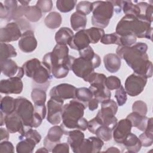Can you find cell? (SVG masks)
<instances>
[{
	"label": "cell",
	"instance_id": "cell-24",
	"mask_svg": "<svg viewBox=\"0 0 153 153\" xmlns=\"http://www.w3.org/2000/svg\"><path fill=\"white\" fill-rule=\"evenodd\" d=\"M103 63L106 69L111 73L118 72L121 67V59L114 53H109L103 57Z\"/></svg>",
	"mask_w": 153,
	"mask_h": 153
},
{
	"label": "cell",
	"instance_id": "cell-30",
	"mask_svg": "<svg viewBox=\"0 0 153 153\" xmlns=\"http://www.w3.org/2000/svg\"><path fill=\"white\" fill-rule=\"evenodd\" d=\"M62 22V18L60 14L56 11L50 13L44 19L45 26L51 29H55L60 27Z\"/></svg>",
	"mask_w": 153,
	"mask_h": 153
},
{
	"label": "cell",
	"instance_id": "cell-44",
	"mask_svg": "<svg viewBox=\"0 0 153 153\" xmlns=\"http://www.w3.org/2000/svg\"><path fill=\"white\" fill-rule=\"evenodd\" d=\"M92 2L90 1H82L78 3L76 7V11L81 13L85 16L92 11Z\"/></svg>",
	"mask_w": 153,
	"mask_h": 153
},
{
	"label": "cell",
	"instance_id": "cell-13",
	"mask_svg": "<svg viewBox=\"0 0 153 153\" xmlns=\"http://www.w3.org/2000/svg\"><path fill=\"white\" fill-rule=\"evenodd\" d=\"M21 29L16 22H10L0 29V41L8 43L17 41L22 36Z\"/></svg>",
	"mask_w": 153,
	"mask_h": 153
},
{
	"label": "cell",
	"instance_id": "cell-43",
	"mask_svg": "<svg viewBox=\"0 0 153 153\" xmlns=\"http://www.w3.org/2000/svg\"><path fill=\"white\" fill-rule=\"evenodd\" d=\"M84 152H91L93 153V144L91 139L90 137L87 139H84L78 147V148L75 151V153H84Z\"/></svg>",
	"mask_w": 153,
	"mask_h": 153
},
{
	"label": "cell",
	"instance_id": "cell-60",
	"mask_svg": "<svg viewBox=\"0 0 153 153\" xmlns=\"http://www.w3.org/2000/svg\"><path fill=\"white\" fill-rule=\"evenodd\" d=\"M49 151L45 148V147H44V148H40L39 149H38L36 151V152H48Z\"/></svg>",
	"mask_w": 153,
	"mask_h": 153
},
{
	"label": "cell",
	"instance_id": "cell-28",
	"mask_svg": "<svg viewBox=\"0 0 153 153\" xmlns=\"http://www.w3.org/2000/svg\"><path fill=\"white\" fill-rule=\"evenodd\" d=\"M70 22L73 30L75 31H79L85 29L87 25V20L85 15L75 11L71 16Z\"/></svg>",
	"mask_w": 153,
	"mask_h": 153
},
{
	"label": "cell",
	"instance_id": "cell-16",
	"mask_svg": "<svg viewBox=\"0 0 153 153\" xmlns=\"http://www.w3.org/2000/svg\"><path fill=\"white\" fill-rule=\"evenodd\" d=\"M23 88V84L20 78L11 77L2 79L0 82V92L5 94H19Z\"/></svg>",
	"mask_w": 153,
	"mask_h": 153
},
{
	"label": "cell",
	"instance_id": "cell-22",
	"mask_svg": "<svg viewBox=\"0 0 153 153\" xmlns=\"http://www.w3.org/2000/svg\"><path fill=\"white\" fill-rule=\"evenodd\" d=\"M4 5L0 2V18L7 21L12 20L13 15L18 7V2L15 0H6Z\"/></svg>",
	"mask_w": 153,
	"mask_h": 153
},
{
	"label": "cell",
	"instance_id": "cell-39",
	"mask_svg": "<svg viewBox=\"0 0 153 153\" xmlns=\"http://www.w3.org/2000/svg\"><path fill=\"white\" fill-rule=\"evenodd\" d=\"M76 4V0H57L56 2L57 10L62 13L70 12L74 8Z\"/></svg>",
	"mask_w": 153,
	"mask_h": 153
},
{
	"label": "cell",
	"instance_id": "cell-23",
	"mask_svg": "<svg viewBox=\"0 0 153 153\" xmlns=\"http://www.w3.org/2000/svg\"><path fill=\"white\" fill-rule=\"evenodd\" d=\"M91 133L96 134L97 137L105 142L111 140L112 137V130L109 127L101 124L96 117V123L92 130Z\"/></svg>",
	"mask_w": 153,
	"mask_h": 153
},
{
	"label": "cell",
	"instance_id": "cell-20",
	"mask_svg": "<svg viewBox=\"0 0 153 153\" xmlns=\"http://www.w3.org/2000/svg\"><path fill=\"white\" fill-rule=\"evenodd\" d=\"M90 44V41L85 29H82L78 31L74 35L68 44L72 49L79 51L87 47Z\"/></svg>",
	"mask_w": 153,
	"mask_h": 153
},
{
	"label": "cell",
	"instance_id": "cell-55",
	"mask_svg": "<svg viewBox=\"0 0 153 153\" xmlns=\"http://www.w3.org/2000/svg\"><path fill=\"white\" fill-rule=\"evenodd\" d=\"M139 139L141 142L142 146L148 147L152 145L153 143V137H151L146 134L144 132L140 134Z\"/></svg>",
	"mask_w": 153,
	"mask_h": 153
},
{
	"label": "cell",
	"instance_id": "cell-47",
	"mask_svg": "<svg viewBox=\"0 0 153 153\" xmlns=\"http://www.w3.org/2000/svg\"><path fill=\"white\" fill-rule=\"evenodd\" d=\"M36 5L41 10L42 13H47L51 10L53 7V1L51 0H39Z\"/></svg>",
	"mask_w": 153,
	"mask_h": 153
},
{
	"label": "cell",
	"instance_id": "cell-26",
	"mask_svg": "<svg viewBox=\"0 0 153 153\" xmlns=\"http://www.w3.org/2000/svg\"><path fill=\"white\" fill-rule=\"evenodd\" d=\"M126 118L130 121L132 127H136L142 131H144L146 129L149 119L146 115H140L136 112L129 114Z\"/></svg>",
	"mask_w": 153,
	"mask_h": 153
},
{
	"label": "cell",
	"instance_id": "cell-56",
	"mask_svg": "<svg viewBox=\"0 0 153 153\" xmlns=\"http://www.w3.org/2000/svg\"><path fill=\"white\" fill-rule=\"evenodd\" d=\"M15 22H16L18 24L21 30L26 31L27 30H30V29H29V28L30 27L29 23L26 19H25L23 18H21V19H19L18 20L16 21Z\"/></svg>",
	"mask_w": 153,
	"mask_h": 153
},
{
	"label": "cell",
	"instance_id": "cell-21",
	"mask_svg": "<svg viewBox=\"0 0 153 153\" xmlns=\"http://www.w3.org/2000/svg\"><path fill=\"white\" fill-rule=\"evenodd\" d=\"M88 88L91 91L93 97L96 99L99 103L108 100L111 97V90L106 88L105 82L90 84Z\"/></svg>",
	"mask_w": 153,
	"mask_h": 153
},
{
	"label": "cell",
	"instance_id": "cell-18",
	"mask_svg": "<svg viewBox=\"0 0 153 153\" xmlns=\"http://www.w3.org/2000/svg\"><path fill=\"white\" fill-rule=\"evenodd\" d=\"M1 72L8 78H23L25 72L22 67H19L17 63L10 59L0 60Z\"/></svg>",
	"mask_w": 153,
	"mask_h": 153
},
{
	"label": "cell",
	"instance_id": "cell-52",
	"mask_svg": "<svg viewBox=\"0 0 153 153\" xmlns=\"http://www.w3.org/2000/svg\"><path fill=\"white\" fill-rule=\"evenodd\" d=\"M14 146L11 142L8 140L1 141L0 143V152L9 153L14 152Z\"/></svg>",
	"mask_w": 153,
	"mask_h": 153
},
{
	"label": "cell",
	"instance_id": "cell-46",
	"mask_svg": "<svg viewBox=\"0 0 153 153\" xmlns=\"http://www.w3.org/2000/svg\"><path fill=\"white\" fill-rule=\"evenodd\" d=\"M132 111L140 115H146L148 112L147 105L142 100H136L133 103Z\"/></svg>",
	"mask_w": 153,
	"mask_h": 153
},
{
	"label": "cell",
	"instance_id": "cell-8",
	"mask_svg": "<svg viewBox=\"0 0 153 153\" xmlns=\"http://www.w3.org/2000/svg\"><path fill=\"white\" fill-rule=\"evenodd\" d=\"M16 106L14 112L19 115L24 125L25 130L33 128L34 106L30 101L25 97H19L15 99Z\"/></svg>",
	"mask_w": 153,
	"mask_h": 153
},
{
	"label": "cell",
	"instance_id": "cell-33",
	"mask_svg": "<svg viewBox=\"0 0 153 153\" xmlns=\"http://www.w3.org/2000/svg\"><path fill=\"white\" fill-rule=\"evenodd\" d=\"M16 106L15 99L11 96H5L1 100L0 109L4 115H8L14 112Z\"/></svg>",
	"mask_w": 153,
	"mask_h": 153
},
{
	"label": "cell",
	"instance_id": "cell-37",
	"mask_svg": "<svg viewBox=\"0 0 153 153\" xmlns=\"http://www.w3.org/2000/svg\"><path fill=\"white\" fill-rule=\"evenodd\" d=\"M85 31L91 44L97 43L105 34L103 29L96 27H92L85 29Z\"/></svg>",
	"mask_w": 153,
	"mask_h": 153
},
{
	"label": "cell",
	"instance_id": "cell-2",
	"mask_svg": "<svg viewBox=\"0 0 153 153\" xmlns=\"http://www.w3.org/2000/svg\"><path fill=\"white\" fill-rule=\"evenodd\" d=\"M115 33L120 36L134 35L139 38L152 40L151 23L133 15H125L118 22Z\"/></svg>",
	"mask_w": 153,
	"mask_h": 153
},
{
	"label": "cell",
	"instance_id": "cell-12",
	"mask_svg": "<svg viewBox=\"0 0 153 153\" xmlns=\"http://www.w3.org/2000/svg\"><path fill=\"white\" fill-rule=\"evenodd\" d=\"M67 131L63 126L54 125L48 131L47 136L44 139V146L50 152H51L54 146L60 142L63 134H67Z\"/></svg>",
	"mask_w": 153,
	"mask_h": 153
},
{
	"label": "cell",
	"instance_id": "cell-42",
	"mask_svg": "<svg viewBox=\"0 0 153 153\" xmlns=\"http://www.w3.org/2000/svg\"><path fill=\"white\" fill-rule=\"evenodd\" d=\"M105 84L106 88L109 90H117L121 85V82L120 78L114 75L106 77Z\"/></svg>",
	"mask_w": 153,
	"mask_h": 153
},
{
	"label": "cell",
	"instance_id": "cell-10",
	"mask_svg": "<svg viewBox=\"0 0 153 153\" xmlns=\"http://www.w3.org/2000/svg\"><path fill=\"white\" fill-rule=\"evenodd\" d=\"M63 100L51 97L47 103V120L53 125L59 124L62 120Z\"/></svg>",
	"mask_w": 153,
	"mask_h": 153
},
{
	"label": "cell",
	"instance_id": "cell-34",
	"mask_svg": "<svg viewBox=\"0 0 153 153\" xmlns=\"http://www.w3.org/2000/svg\"><path fill=\"white\" fill-rule=\"evenodd\" d=\"M36 143L34 140L29 138L22 139L16 145L17 153H32Z\"/></svg>",
	"mask_w": 153,
	"mask_h": 153
},
{
	"label": "cell",
	"instance_id": "cell-32",
	"mask_svg": "<svg viewBox=\"0 0 153 153\" xmlns=\"http://www.w3.org/2000/svg\"><path fill=\"white\" fill-rule=\"evenodd\" d=\"M93 98V94L88 88H77L75 93V99L81 102L85 108L87 107L88 103Z\"/></svg>",
	"mask_w": 153,
	"mask_h": 153
},
{
	"label": "cell",
	"instance_id": "cell-11",
	"mask_svg": "<svg viewBox=\"0 0 153 153\" xmlns=\"http://www.w3.org/2000/svg\"><path fill=\"white\" fill-rule=\"evenodd\" d=\"M53 76L48 69L42 65L38 66L33 72L31 78L32 79V87L47 90Z\"/></svg>",
	"mask_w": 153,
	"mask_h": 153
},
{
	"label": "cell",
	"instance_id": "cell-29",
	"mask_svg": "<svg viewBox=\"0 0 153 153\" xmlns=\"http://www.w3.org/2000/svg\"><path fill=\"white\" fill-rule=\"evenodd\" d=\"M74 35L72 29L67 27H63L56 32L55 41L58 44L67 45Z\"/></svg>",
	"mask_w": 153,
	"mask_h": 153
},
{
	"label": "cell",
	"instance_id": "cell-36",
	"mask_svg": "<svg viewBox=\"0 0 153 153\" xmlns=\"http://www.w3.org/2000/svg\"><path fill=\"white\" fill-rule=\"evenodd\" d=\"M42 11L36 5L32 6L29 5L25 17L30 22H36L42 17Z\"/></svg>",
	"mask_w": 153,
	"mask_h": 153
},
{
	"label": "cell",
	"instance_id": "cell-25",
	"mask_svg": "<svg viewBox=\"0 0 153 153\" xmlns=\"http://www.w3.org/2000/svg\"><path fill=\"white\" fill-rule=\"evenodd\" d=\"M68 143L74 152L78 148L84 139V134L81 130L75 129L67 131Z\"/></svg>",
	"mask_w": 153,
	"mask_h": 153
},
{
	"label": "cell",
	"instance_id": "cell-27",
	"mask_svg": "<svg viewBox=\"0 0 153 153\" xmlns=\"http://www.w3.org/2000/svg\"><path fill=\"white\" fill-rule=\"evenodd\" d=\"M128 152H138L142 147L139 137L134 134L130 133L122 143Z\"/></svg>",
	"mask_w": 153,
	"mask_h": 153
},
{
	"label": "cell",
	"instance_id": "cell-62",
	"mask_svg": "<svg viewBox=\"0 0 153 153\" xmlns=\"http://www.w3.org/2000/svg\"><path fill=\"white\" fill-rule=\"evenodd\" d=\"M19 2L22 5L24 6H29V4L30 2V1H19Z\"/></svg>",
	"mask_w": 153,
	"mask_h": 153
},
{
	"label": "cell",
	"instance_id": "cell-7",
	"mask_svg": "<svg viewBox=\"0 0 153 153\" xmlns=\"http://www.w3.org/2000/svg\"><path fill=\"white\" fill-rule=\"evenodd\" d=\"M117 111V103L110 99L101 103V109L98 111L96 117L101 124L113 130L118 122L115 117Z\"/></svg>",
	"mask_w": 153,
	"mask_h": 153
},
{
	"label": "cell",
	"instance_id": "cell-40",
	"mask_svg": "<svg viewBox=\"0 0 153 153\" xmlns=\"http://www.w3.org/2000/svg\"><path fill=\"white\" fill-rule=\"evenodd\" d=\"M70 71L69 68L67 65H60L56 68H54L50 72L51 75L57 79H60L65 78L69 74Z\"/></svg>",
	"mask_w": 153,
	"mask_h": 153
},
{
	"label": "cell",
	"instance_id": "cell-45",
	"mask_svg": "<svg viewBox=\"0 0 153 153\" xmlns=\"http://www.w3.org/2000/svg\"><path fill=\"white\" fill-rule=\"evenodd\" d=\"M115 97L117 100L118 105L120 106L124 105L126 103L127 100V93L122 85L120 88L117 89L115 93Z\"/></svg>",
	"mask_w": 153,
	"mask_h": 153
},
{
	"label": "cell",
	"instance_id": "cell-54",
	"mask_svg": "<svg viewBox=\"0 0 153 153\" xmlns=\"http://www.w3.org/2000/svg\"><path fill=\"white\" fill-rule=\"evenodd\" d=\"M90 138L91 139L93 144V153L100 152V150L104 144L103 141L97 136H91Z\"/></svg>",
	"mask_w": 153,
	"mask_h": 153
},
{
	"label": "cell",
	"instance_id": "cell-48",
	"mask_svg": "<svg viewBox=\"0 0 153 153\" xmlns=\"http://www.w3.org/2000/svg\"><path fill=\"white\" fill-rule=\"evenodd\" d=\"M24 137L25 138H29V139H32L35 142L36 144L39 143V142L41 140V134L39 133V132L37 130L35 129H32V128H30L25 131Z\"/></svg>",
	"mask_w": 153,
	"mask_h": 153
},
{
	"label": "cell",
	"instance_id": "cell-57",
	"mask_svg": "<svg viewBox=\"0 0 153 153\" xmlns=\"http://www.w3.org/2000/svg\"><path fill=\"white\" fill-rule=\"evenodd\" d=\"M99 102L95 98H93L91 100L89 101V102L88 103V105L87 107L88 108L89 110H90L91 111H93L94 110H96L97 108H98V105H99Z\"/></svg>",
	"mask_w": 153,
	"mask_h": 153
},
{
	"label": "cell",
	"instance_id": "cell-19",
	"mask_svg": "<svg viewBox=\"0 0 153 153\" xmlns=\"http://www.w3.org/2000/svg\"><path fill=\"white\" fill-rule=\"evenodd\" d=\"M37 44V40L32 30L25 31L18 42V46L20 50L26 53L33 52L36 49Z\"/></svg>",
	"mask_w": 153,
	"mask_h": 153
},
{
	"label": "cell",
	"instance_id": "cell-53",
	"mask_svg": "<svg viewBox=\"0 0 153 153\" xmlns=\"http://www.w3.org/2000/svg\"><path fill=\"white\" fill-rule=\"evenodd\" d=\"M52 152H64L68 153L69 152V145L68 143H58L56 144L53 149L51 151Z\"/></svg>",
	"mask_w": 153,
	"mask_h": 153
},
{
	"label": "cell",
	"instance_id": "cell-61",
	"mask_svg": "<svg viewBox=\"0 0 153 153\" xmlns=\"http://www.w3.org/2000/svg\"><path fill=\"white\" fill-rule=\"evenodd\" d=\"M0 114H1V126H2L4 124H5V123H4V114L1 111L0 112Z\"/></svg>",
	"mask_w": 153,
	"mask_h": 153
},
{
	"label": "cell",
	"instance_id": "cell-38",
	"mask_svg": "<svg viewBox=\"0 0 153 153\" xmlns=\"http://www.w3.org/2000/svg\"><path fill=\"white\" fill-rule=\"evenodd\" d=\"M40 65H41L40 60L36 58H34L26 61L23 65L22 68L24 69L26 76L29 78H31L33 71Z\"/></svg>",
	"mask_w": 153,
	"mask_h": 153
},
{
	"label": "cell",
	"instance_id": "cell-31",
	"mask_svg": "<svg viewBox=\"0 0 153 153\" xmlns=\"http://www.w3.org/2000/svg\"><path fill=\"white\" fill-rule=\"evenodd\" d=\"M31 98L34 103V106H45V103L47 99L46 91L38 88H33L31 92Z\"/></svg>",
	"mask_w": 153,
	"mask_h": 153
},
{
	"label": "cell",
	"instance_id": "cell-9",
	"mask_svg": "<svg viewBox=\"0 0 153 153\" xmlns=\"http://www.w3.org/2000/svg\"><path fill=\"white\" fill-rule=\"evenodd\" d=\"M147 79L145 77L135 73L129 75L124 84V89L127 94L131 97L140 94L145 88Z\"/></svg>",
	"mask_w": 153,
	"mask_h": 153
},
{
	"label": "cell",
	"instance_id": "cell-59",
	"mask_svg": "<svg viewBox=\"0 0 153 153\" xmlns=\"http://www.w3.org/2000/svg\"><path fill=\"white\" fill-rule=\"evenodd\" d=\"M106 152H115V153H119L120 152V150L118 149L117 148L114 147V146H112V147H109L108 148L106 151Z\"/></svg>",
	"mask_w": 153,
	"mask_h": 153
},
{
	"label": "cell",
	"instance_id": "cell-6",
	"mask_svg": "<svg viewBox=\"0 0 153 153\" xmlns=\"http://www.w3.org/2000/svg\"><path fill=\"white\" fill-rule=\"evenodd\" d=\"M100 64L101 59L98 54L93 60L79 57L74 59L71 70L76 76L82 78L84 81H86L87 78L94 72L96 68L99 67Z\"/></svg>",
	"mask_w": 153,
	"mask_h": 153
},
{
	"label": "cell",
	"instance_id": "cell-4",
	"mask_svg": "<svg viewBox=\"0 0 153 153\" xmlns=\"http://www.w3.org/2000/svg\"><path fill=\"white\" fill-rule=\"evenodd\" d=\"M75 58L69 55V48L66 45L57 44L51 52L45 54L42 58V64L51 72L57 66L66 64L71 70L72 63Z\"/></svg>",
	"mask_w": 153,
	"mask_h": 153
},
{
	"label": "cell",
	"instance_id": "cell-51",
	"mask_svg": "<svg viewBox=\"0 0 153 153\" xmlns=\"http://www.w3.org/2000/svg\"><path fill=\"white\" fill-rule=\"evenodd\" d=\"M28 6H24V5H19L14 11L13 17L12 20H14L15 21L18 20L19 19L22 18L23 16H25L26 14V13L27 11Z\"/></svg>",
	"mask_w": 153,
	"mask_h": 153
},
{
	"label": "cell",
	"instance_id": "cell-5",
	"mask_svg": "<svg viewBox=\"0 0 153 153\" xmlns=\"http://www.w3.org/2000/svg\"><path fill=\"white\" fill-rule=\"evenodd\" d=\"M91 23L96 27L105 28L113 16L114 7L111 1H97L92 2Z\"/></svg>",
	"mask_w": 153,
	"mask_h": 153
},
{
	"label": "cell",
	"instance_id": "cell-49",
	"mask_svg": "<svg viewBox=\"0 0 153 153\" xmlns=\"http://www.w3.org/2000/svg\"><path fill=\"white\" fill-rule=\"evenodd\" d=\"M79 57L88 60L94 59L96 56L97 55V54L94 53V50H93L92 47L90 45H88L87 47L84 48L83 50L79 51Z\"/></svg>",
	"mask_w": 153,
	"mask_h": 153
},
{
	"label": "cell",
	"instance_id": "cell-15",
	"mask_svg": "<svg viewBox=\"0 0 153 153\" xmlns=\"http://www.w3.org/2000/svg\"><path fill=\"white\" fill-rule=\"evenodd\" d=\"M4 123L7 129L10 133H19V139H23L26 130L22 120L15 112L8 115H4Z\"/></svg>",
	"mask_w": 153,
	"mask_h": 153
},
{
	"label": "cell",
	"instance_id": "cell-58",
	"mask_svg": "<svg viewBox=\"0 0 153 153\" xmlns=\"http://www.w3.org/2000/svg\"><path fill=\"white\" fill-rule=\"evenodd\" d=\"M9 131L7 129H5L2 127L0 128V140H8L10 137Z\"/></svg>",
	"mask_w": 153,
	"mask_h": 153
},
{
	"label": "cell",
	"instance_id": "cell-35",
	"mask_svg": "<svg viewBox=\"0 0 153 153\" xmlns=\"http://www.w3.org/2000/svg\"><path fill=\"white\" fill-rule=\"evenodd\" d=\"M1 57L0 60L8 59L11 57H16L17 54L14 47L10 44L1 42Z\"/></svg>",
	"mask_w": 153,
	"mask_h": 153
},
{
	"label": "cell",
	"instance_id": "cell-17",
	"mask_svg": "<svg viewBox=\"0 0 153 153\" xmlns=\"http://www.w3.org/2000/svg\"><path fill=\"white\" fill-rule=\"evenodd\" d=\"M132 126L127 118L122 119L117 122L112 130V137L115 142L122 144L128 134L131 132Z\"/></svg>",
	"mask_w": 153,
	"mask_h": 153
},
{
	"label": "cell",
	"instance_id": "cell-41",
	"mask_svg": "<svg viewBox=\"0 0 153 153\" xmlns=\"http://www.w3.org/2000/svg\"><path fill=\"white\" fill-rule=\"evenodd\" d=\"M101 43L105 45L109 44H117L118 45H121L120 36L115 32L110 34H105L100 39Z\"/></svg>",
	"mask_w": 153,
	"mask_h": 153
},
{
	"label": "cell",
	"instance_id": "cell-3",
	"mask_svg": "<svg viewBox=\"0 0 153 153\" xmlns=\"http://www.w3.org/2000/svg\"><path fill=\"white\" fill-rule=\"evenodd\" d=\"M85 108L84 104L75 99L63 105L61 126L69 129L86 130L88 121L83 117Z\"/></svg>",
	"mask_w": 153,
	"mask_h": 153
},
{
	"label": "cell",
	"instance_id": "cell-1",
	"mask_svg": "<svg viewBox=\"0 0 153 153\" xmlns=\"http://www.w3.org/2000/svg\"><path fill=\"white\" fill-rule=\"evenodd\" d=\"M147 50L146 44L139 42L130 47L118 45L116 53L120 59L126 61L134 73L148 79L152 76V64L146 54Z\"/></svg>",
	"mask_w": 153,
	"mask_h": 153
},
{
	"label": "cell",
	"instance_id": "cell-50",
	"mask_svg": "<svg viewBox=\"0 0 153 153\" xmlns=\"http://www.w3.org/2000/svg\"><path fill=\"white\" fill-rule=\"evenodd\" d=\"M137 38L134 35H128L125 36H120V42L122 46L130 47L136 42Z\"/></svg>",
	"mask_w": 153,
	"mask_h": 153
},
{
	"label": "cell",
	"instance_id": "cell-14",
	"mask_svg": "<svg viewBox=\"0 0 153 153\" xmlns=\"http://www.w3.org/2000/svg\"><path fill=\"white\" fill-rule=\"evenodd\" d=\"M76 88L72 84L62 83L53 87L50 91V97L62 100L75 99Z\"/></svg>",
	"mask_w": 153,
	"mask_h": 153
}]
</instances>
